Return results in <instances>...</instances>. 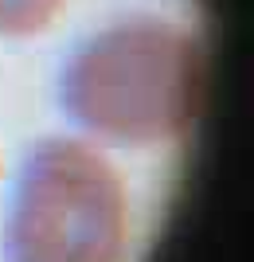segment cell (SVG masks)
<instances>
[{"instance_id":"cell-3","label":"cell","mask_w":254,"mask_h":262,"mask_svg":"<svg viewBox=\"0 0 254 262\" xmlns=\"http://www.w3.org/2000/svg\"><path fill=\"white\" fill-rule=\"evenodd\" d=\"M66 0H0V39L4 43H24L43 35L59 20Z\"/></svg>"},{"instance_id":"cell-2","label":"cell","mask_w":254,"mask_h":262,"mask_svg":"<svg viewBox=\"0 0 254 262\" xmlns=\"http://www.w3.org/2000/svg\"><path fill=\"white\" fill-rule=\"evenodd\" d=\"M133 208L122 168L82 137L24 149L0 211V262H129Z\"/></svg>"},{"instance_id":"cell-1","label":"cell","mask_w":254,"mask_h":262,"mask_svg":"<svg viewBox=\"0 0 254 262\" xmlns=\"http://www.w3.org/2000/svg\"><path fill=\"white\" fill-rule=\"evenodd\" d=\"M203 94V51L180 20L113 16L63 55L55 102L90 145L156 153L184 141Z\"/></svg>"}]
</instances>
